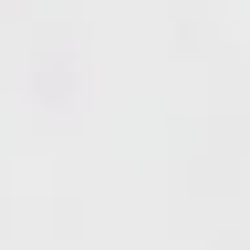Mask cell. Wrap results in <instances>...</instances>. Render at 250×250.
Returning <instances> with one entry per match:
<instances>
[]
</instances>
